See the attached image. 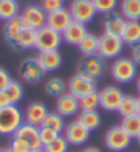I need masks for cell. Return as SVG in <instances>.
Wrapping results in <instances>:
<instances>
[{
    "instance_id": "cell-37",
    "label": "cell",
    "mask_w": 140,
    "mask_h": 152,
    "mask_svg": "<svg viewBox=\"0 0 140 152\" xmlns=\"http://www.w3.org/2000/svg\"><path fill=\"white\" fill-rule=\"evenodd\" d=\"M11 81H13V78H11L10 73H8L6 69L0 67V91H4L6 86H7Z\"/></svg>"
},
{
    "instance_id": "cell-8",
    "label": "cell",
    "mask_w": 140,
    "mask_h": 152,
    "mask_svg": "<svg viewBox=\"0 0 140 152\" xmlns=\"http://www.w3.org/2000/svg\"><path fill=\"white\" fill-rule=\"evenodd\" d=\"M18 74L22 78V81L28 84H39L44 78L46 71L40 66L37 58H25L19 63Z\"/></svg>"
},
{
    "instance_id": "cell-13",
    "label": "cell",
    "mask_w": 140,
    "mask_h": 152,
    "mask_svg": "<svg viewBox=\"0 0 140 152\" xmlns=\"http://www.w3.org/2000/svg\"><path fill=\"white\" fill-rule=\"evenodd\" d=\"M89 134H91V132L88 130L84 125H81L77 119L71 121L70 124H67L66 127H65V130H63L65 138L71 145L85 144L89 140Z\"/></svg>"
},
{
    "instance_id": "cell-42",
    "label": "cell",
    "mask_w": 140,
    "mask_h": 152,
    "mask_svg": "<svg viewBox=\"0 0 140 152\" xmlns=\"http://www.w3.org/2000/svg\"><path fill=\"white\" fill-rule=\"evenodd\" d=\"M137 114L140 115V96L137 97Z\"/></svg>"
},
{
    "instance_id": "cell-44",
    "label": "cell",
    "mask_w": 140,
    "mask_h": 152,
    "mask_svg": "<svg viewBox=\"0 0 140 152\" xmlns=\"http://www.w3.org/2000/svg\"><path fill=\"white\" fill-rule=\"evenodd\" d=\"M137 91H139V93H140V77L137 78Z\"/></svg>"
},
{
    "instance_id": "cell-19",
    "label": "cell",
    "mask_w": 140,
    "mask_h": 152,
    "mask_svg": "<svg viewBox=\"0 0 140 152\" xmlns=\"http://www.w3.org/2000/svg\"><path fill=\"white\" fill-rule=\"evenodd\" d=\"M37 60H39L43 70L46 73H51V71L58 70L62 66L63 58L59 51L56 50V51H47V52H39Z\"/></svg>"
},
{
    "instance_id": "cell-23",
    "label": "cell",
    "mask_w": 140,
    "mask_h": 152,
    "mask_svg": "<svg viewBox=\"0 0 140 152\" xmlns=\"http://www.w3.org/2000/svg\"><path fill=\"white\" fill-rule=\"evenodd\" d=\"M119 12L126 21H140V0H121Z\"/></svg>"
},
{
    "instance_id": "cell-22",
    "label": "cell",
    "mask_w": 140,
    "mask_h": 152,
    "mask_svg": "<svg viewBox=\"0 0 140 152\" xmlns=\"http://www.w3.org/2000/svg\"><path fill=\"white\" fill-rule=\"evenodd\" d=\"M36 39H37V30L26 26L21 32V34L18 36L13 47L17 50H30L36 47Z\"/></svg>"
},
{
    "instance_id": "cell-26",
    "label": "cell",
    "mask_w": 140,
    "mask_h": 152,
    "mask_svg": "<svg viewBox=\"0 0 140 152\" xmlns=\"http://www.w3.org/2000/svg\"><path fill=\"white\" fill-rule=\"evenodd\" d=\"M19 15V4L17 0H0V19L10 21Z\"/></svg>"
},
{
    "instance_id": "cell-16",
    "label": "cell",
    "mask_w": 140,
    "mask_h": 152,
    "mask_svg": "<svg viewBox=\"0 0 140 152\" xmlns=\"http://www.w3.org/2000/svg\"><path fill=\"white\" fill-rule=\"evenodd\" d=\"M48 113L49 111L44 103L32 102L26 107V110H25V114H24L25 122L29 125H35V126H41L43 121H44V118L47 117Z\"/></svg>"
},
{
    "instance_id": "cell-9",
    "label": "cell",
    "mask_w": 140,
    "mask_h": 152,
    "mask_svg": "<svg viewBox=\"0 0 140 152\" xmlns=\"http://www.w3.org/2000/svg\"><path fill=\"white\" fill-rule=\"evenodd\" d=\"M69 11L71 14L73 21L80 22V23H89L96 17V10L94 7L92 0H71L69 6Z\"/></svg>"
},
{
    "instance_id": "cell-29",
    "label": "cell",
    "mask_w": 140,
    "mask_h": 152,
    "mask_svg": "<svg viewBox=\"0 0 140 152\" xmlns=\"http://www.w3.org/2000/svg\"><path fill=\"white\" fill-rule=\"evenodd\" d=\"M118 113L122 118H128L137 114V97L125 95L118 107Z\"/></svg>"
},
{
    "instance_id": "cell-46",
    "label": "cell",
    "mask_w": 140,
    "mask_h": 152,
    "mask_svg": "<svg viewBox=\"0 0 140 152\" xmlns=\"http://www.w3.org/2000/svg\"><path fill=\"white\" fill-rule=\"evenodd\" d=\"M136 140H137V144H139V147H140V134L136 137Z\"/></svg>"
},
{
    "instance_id": "cell-11",
    "label": "cell",
    "mask_w": 140,
    "mask_h": 152,
    "mask_svg": "<svg viewBox=\"0 0 140 152\" xmlns=\"http://www.w3.org/2000/svg\"><path fill=\"white\" fill-rule=\"evenodd\" d=\"M124 92L118 86H106L99 92L100 107L106 111H118V107L124 99Z\"/></svg>"
},
{
    "instance_id": "cell-21",
    "label": "cell",
    "mask_w": 140,
    "mask_h": 152,
    "mask_svg": "<svg viewBox=\"0 0 140 152\" xmlns=\"http://www.w3.org/2000/svg\"><path fill=\"white\" fill-rule=\"evenodd\" d=\"M124 44L135 45L140 42V21H126L124 30L121 33Z\"/></svg>"
},
{
    "instance_id": "cell-14",
    "label": "cell",
    "mask_w": 140,
    "mask_h": 152,
    "mask_svg": "<svg viewBox=\"0 0 140 152\" xmlns=\"http://www.w3.org/2000/svg\"><path fill=\"white\" fill-rule=\"evenodd\" d=\"M55 110H56V113L59 114V115H62L63 118L74 117L76 114L80 113V103H78L77 97H74V96L70 95L69 92L63 93L62 96L56 97Z\"/></svg>"
},
{
    "instance_id": "cell-47",
    "label": "cell",
    "mask_w": 140,
    "mask_h": 152,
    "mask_svg": "<svg viewBox=\"0 0 140 152\" xmlns=\"http://www.w3.org/2000/svg\"><path fill=\"white\" fill-rule=\"evenodd\" d=\"M62 1H66V0H62Z\"/></svg>"
},
{
    "instance_id": "cell-2",
    "label": "cell",
    "mask_w": 140,
    "mask_h": 152,
    "mask_svg": "<svg viewBox=\"0 0 140 152\" xmlns=\"http://www.w3.org/2000/svg\"><path fill=\"white\" fill-rule=\"evenodd\" d=\"M110 73L113 80L118 84H129L137 77V66L130 58L118 56L113 62Z\"/></svg>"
},
{
    "instance_id": "cell-24",
    "label": "cell",
    "mask_w": 140,
    "mask_h": 152,
    "mask_svg": "<svg viewBox=\"0 0 140 152\" xmlns=\"http://www.w3.org/2000/svg\"><path fill=\"white\" fill-rule=\"evenodd\" d=\"M77 121L81 125H84L89 132L96 130L102 124L100 114L98 111H80L77 117Z\"/></svg>"
},
{
    "instance_id": "cell-6",
    "label": "cell",
    "mask_w": 140,
    "mask_h": 152,
    "mask_svg": "<svg viewBox=\"0 0 140 152\" xmlns=\"http://www.w3.org/2000/svg\"><path fill=\"white\" fill-rule=\"evenodd\" d=\"M63 41L62 33L56 32L54 29L44 26L37 30V39H36V50L39 52H47V51H56Z\"/></svg>"
},
{
    "instance_id": "cell-18",
    "label": "cell",
    "mask_w": 140,
    "mask_h": 152,
    "mask_svg": "<svg viewBox=\"0 0 140 152\" xmlns=\"http://www.w3.org/2000/svg\"><path fill=\"white\" fill-rule=\"evenodd\" d=\"M87 33H88L87 25L73 21L66 29H65V32L62 33V37H63V41L66 42V44H70V45H78L81 40L87 36Z\"/></svg>"
},
{
    "instance_id": "cell-3",
    "label": "cell",
    "mask_w": 140,
    "mask_h": 152,
    "mask_svg": "<svg viewBox=\"0 0 140 152\" xmlns=\"http://www.w3.org/2000/svg\"><path fill=\"white\" fill-rule=\"evenodd\" d=\"M106 70H107L106 59H103L99 53L83 56V59L78 62L77 66V73L91 78V80H95V81L103 77Z\"/></svg>"
},
{
    "instance_id": "cell-20",
    "label": "cell",
    "mask_w": 140,
    "mask_h": 152,
    "mask_svg": "<svg viewBox=\"0 0 140 152\" xmlns=\"http://www.w3.org/2000/svg\"><path fill=\"white\" fill-rule=\"evenodd\" d=\"M25 28H26V23L24 22L21 15H18V17L7 21L4 23V28H3V34H4L6 41H7L10 45H14L15 40L18 39V36L21 34V32Z\"/></svg>"
},
{
    "instance_id": "cell-4",
    "label": "cell",
    "mask_w": 140,
    "mask_h": 152,
    "mask_svg": "<svg viewBox=\"0 0 140 152\" xmlns=\"http://www.w3.org/2000/svg\"><path fill=\"white\" fill-rule=\"evenodd\" d=\"M13 140L24 145L29 151L43 148L41 141H40V127L35 126V125H29L26 122H24L21 127L13 134Z\"/></svg>"
},
{
    "instance_id": "cell-45",
    "label": "cell",
    "mask_w": 140,
    "mask_h": 152,
    "mask_svg": "<svg viewBox=\"0 0 140 152\" xmlns=\"http://www.w3.org/2000/svg\"><path fill=\"white\" fill-rule=\"evenodd\" d=\"M0 152H8V148H0Z\"/></svg>"
},
{
    "instance_id": "cell-40",
    "label": "cell",
    "mask_w": 140,
    "mask_h": 152,
    "mask_svg": "<svg viewBox=\"0 0 140 152\" xmlns=\"http://www.w3.org/2000/svg\"><path fill=\"white\" fill-rule=\"evenodd\" d=\"M11 104H13V103H11L8 95L6 93V91H0V108L7 107V106H11Z\"/></svg>"
},
{
    "instance_id": "cell-33",
    "label": "cell",
    "mask_w": 140,
    "mask_h": 152,
    "mask_svg": "<svg viewBox=\"0 0 140 152\" xmlns=\"http://www.w3.org/2000/svg\"><path fill=\"white\" fill-rule=\"evenodd\" d=\"M96 12L106 15L116 11L118 7V0H92Z\"/></svg>"
},
{
    "instance_id": "cell-31",
    "label": "cell",
    "mask_w": 140,
    "mask_h": 152,
    "mask_svg": "<svg viewBox=\"0 0 140 152\" xmlns=\"http://www.w3.org/2000/svg\"><path fill=\"white\" fill-rule=\"evenodd\" d=\"M80 103V111H96L98 107H100V100H99V92L95 91L85 95L84 97L78 99Z\"/></svg>"
},
{
    "instance_id": "cell-38",
    "label": "cell",
    "mask_w": 140,
    "mask_h": 152,
    "mask_svg": "<svg viewBox=\"0 0 140 152\" xmlns=\"http://www.w3.org/2000/svg\"><path fill=\"white\" fill-rule=\"evenodd\" d=\"M130 59L136 63V66H140V42L139 44H135V45L130 47Z\"/></svg>"
},
{
    "instance_id": "cell-43",
    "label": "cell",
    "mask_w": 140,
    "mask_h": 152,
    "mask_svg": "<svg viewBox=\"0 0 140 152\" xmlns=\"http://www.w3.org/2000/svg\"><path fill=\"white\" fill-rule=\"evenodd\" d=\"M30 152H46V151H44V148H37V149H32Z\"/></svg>"
},
{
    "instance_id": "cell-36",
    "label": "cell",
    "mask_w": 140,
    "mask_h": 152,
    "mask_svg": "<svg viewBox=\"0 0 140 152\" xmlns=\"http://www.w3.org/2000/svg\"><path fill=\"white\" fill-rule=\"evenodd\" d=\"M40 7L46 11L47 14H49V12H54V11L63 8V1L62 0H41Z\"/></svg>"
},
{
    "instance_id": "cell-15",
    "label": "cell",
    "mask_w": 140,
    "mask_h": 152,
    "mask_svg": "<svg viewBox=\"0 0 140 152\" xmlns=\"http://www.w3.org/2000/svg\"><path fill=\"white\" fill-rule=\"evenodd\" d=\"M73 22V18L70 14L69 8H60L58 11H54V12H49L47 14V26L56 32L63 33L65 29Z\"/></svg>"
},
{
    "instance_id": "cell-39",
    "label": "cell",
    "mask_w": 140,
    "mask_h": 152,
    "mask_svg": "<svg viewBox=\"0 0 140 152\" xmlns=\"http://www.w3.org/2000/svg\"><path fill=\"white\" fill-rule=\"evenodd\" d=\"M8 152H30L28 148H25L24 145L17 142L15 140H11L10 147H8Z\"/></svg>"
},
{
    "instance_id": "cell-35",
    "label": "cell",
    "mask_w": 140,
    "mask_h": 152,
    "mask_svg": "<svg viewBox=\"0 0 140 152\" xmlns=\"http://www.w3.org/2000/svg\"><path fill=\"white\" fill-rule=\"evenodd\" d=\"M39 127H40V141H41L43 148L47 147L48 144H51L59 136V133H56L55 130L49 129V127H46V126H39Z\"/></svg>"
},
{
    "instance_id": "cell-32",
    "label": "cell",
    "mask_w": 140,
    "mask_h": 152,
    "mask_svg": "<svg viewBox=\"0 0 140 152\" xmlns=\"http://www.w3.org/2000/svg\"><path fill=\"white\" fill-rule=\"evenodd\" d=\"M4 91H6V93L8 95V97H10L13 104H17V103H19L22 99H24V93H25L24 86H22L21 82L15 81V80H13V81L6 86Z\"/></svg>"
},
{
    "instance_id": "cell-34",
    "label": "cell",
    "mask_w": 140,
    "mask_h": 152,
    "mask_svg": "<svg viewBox=\"0 0 140 152\" xmlns=\"http://www.w3.org/2000/svg\"><path fill=\"white\" fill-rule=\"evenodd\" d=\"M69 142L65 138L63 134H59L58 137L54 140L51 144H48L47 147H44L46 152H67L69 151Z\"/></svg>"
},
{
    "instance_id": "cell-17",
    "label": "cell",
    "mask_w": 140,
    "mask_h": 152,
    "mask_svg": "<svg viewBox=\"0 0 140 152\" xmlns=\"http://www.w3.org/2000/svg\"><path fill=\"white\" fill-rule=\"evenodd\" d=\"M125 23L126 19L118 11H113L110 14H106L105 18H103V29H105V33H109V34L121 37V33L124 30Z\"/></svg>"
},
{
    "instance_id": "cell-12",
    "label": "cell",
    "mask_w": 140,
    "mask_h": 152,
    "mask_svg": "<svg viewBox=\"0 0 140 152\" xmlns=\"http://www.w3.org/2000/svg\"><path fill=\"white\" fill-rule=\"evenodd\" d=\"M19 15L26 23V26L35 30H39L47 25V12L40 6H35V4L28 6L24 8V11Z\"/></svg>"
},
{
    "instance_id": "cell-5",
    "label": "cell",
    "mask_w": 140,
    "mask_h": 152,
    "mask_svg": "<svg viewBox=\"0 0 140 152\" xmlns=\"http://www.w3.org/2000/svg\"><path fill=\"white\" fill-rule=\"evenodd\" d=\"M130 142H132V138L126 134V132L121 127V125H116L106 132L105 145L111 152L126 151L130 147Z\"/></svg>"
},
{
    "instance_id": "cell-1",
    "label": "cell",
    "mask_w": 140,
    "mask_h": 152,
    "mask_svg": "<svg viewBox=\"0 0 140 152\" xmlns=\"http://www.w3.org/2000/svg\"><path fill=\"white\" fill-rule=\"evenodd\" d=\"M25 122L24 113L17 104L0 108V134L13 136Z\"/></svg>"
},
{
    "instance_id": "cell-10",
    "label": "cell",
    "mask_w": 140,
    "mask_h": 152,
    "mask_svg": "<svg viewBox=\"0 0 140 152\" xmlns=\"http://www.w3.org/2000/svg\"><path fill=\"white\" fill-rule=\"evenodd\" d=\"M95 91H96V81L80 73H76L67 82V92L77 99H81L85 95L95 92Z\"/></svg>"
},
{
    "instance_id": "cell-27",
    "label": "cell",
    "mask_w": 140,
    "mask_h": 152,
    "mask_svg": "<svg viewBox=\"0 0 140 152\" xmlns=\"http://www.w3.org/2000/svg\"><path fill=\"white\" fill-rule=\"evenodd\" d=\"M66 89H67V84H65V81L58 77L49 78L44 84V91L51 97H59L63 93H66Z\"/></svg>"
},
{
    "instance_id": "cell-7",
    "label": "cell",
    "mask_w": 140,
    "mask_h": 152,
    "mask_svg": "<svg viewBox=\"0 0 140 152\" xmlns=\"http://www.w3.org/2000/svg\"><path fill=\"white\" fill-rule=\"evenodd\" d=\"M124 41L119 36L103 33L99 37V51L98 53L103 59H117L124 50Z\"/></svg>"
},
{
    "instance_id": "cell-28",
    "label": "cell",
    "mask_w": 140,
    "mask_h": 152,
    "mask_svg": "<svg viewBox=\"0 0 140 152\" xmlns=\"http://www.w3.org/2000/svg\"><path fill=\"white\" fill-rule=\"evenodd\" d=\"M41 126L49 127V129L55 130L56 133L62 134L63 130H65V127H66V124H65V118L55 111V113H48L47 114V117L44 118Z\"/></svg>"
},
{
    "instance_id": "cell-30",
    "label": "cell",
    "mask_w": 140,
    "mask_h": 152,
    "mask_svg": "<svg viewBox=\"0 0 140 152\" xmlns=\"http://www.w3.org/2000/svg\"><path fill=\"white\" fill-rule=\"evenodd\" d=\"M121 127L126 132V134L130 138H136L140 134V115H132L128 118H122Z\"/></svg>"
},
{
    "instance_id": "cell-41",
    "label": "cell",
    "mask_w": 140,
    "mask_h": 152,
    "mask_svg": "<svg viewBox=\"0 0 140 152\" xmlns=\"http://www.w3.org/2000/svg\"><path fill=\"white\" fill-rule=\"evenodd\" d=\"M83 152H102L99 148H96V147H88V148H85Z\"/></svg>"
},
{
    "instance_id": "cell-25",
    "label": "cell",
    "mask_w": 140,
    "mask_h": 152,
    "mask_svg": "<svg viewBox=\"0 0 140 152\" xmlns=\"http://www.w3.org/2000/svg\"><path fill=\"white\" fill-rule=\"evenodd\" d=\"M78 50L80 52L84 55V56H88V55H96L99 51V37L98 36L92 34V33H87L84 39L80 41L78 44Z\"/></svg>"
}]
</instances>
